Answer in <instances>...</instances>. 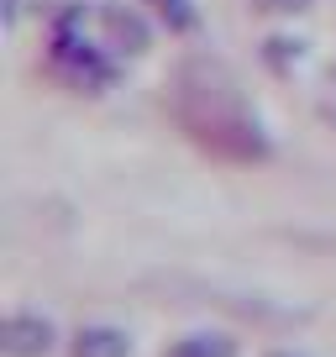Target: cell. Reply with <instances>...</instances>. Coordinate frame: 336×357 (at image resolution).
Returning <instances> with one entry per match:
<instances>
[{"label": "cell", "instance_id": "6da1fadb", "mask_svg": "<svg viewBox=\"0 0 336 357\" xmlns=\"http://www.w3.org/2000/svg\"><path fill=\"white\" fill-rule=\"evenodd\" d=\"M84 22H90V11H79V6H68V11L53 22V37H47V68H53L58 79H68L74 89L100 95L105 84H116V53L100 43V37L84 32Z\"/></svg>", "mask_w": 336, "mask_h": 357}, {"label": "cell", "instance_id": "7a4b0ae2", "mask_svg": "<svg viewBox=\"0 0 336 357\" xmlns=\"http://www.w3.org/2000/svg\"><path fill=\"white\" fill-rule=\"evenodd\" d=\"M190 132L200 147H211L215 158H236V163H258L268 158V137L258 121H247L236 111H211V116H190Z\"/></svg>", "mask_w": 336, "mask_h": 357}, {"label": "cell", "instance_id": "3957f363", "mask_svg": "<svg viewBox=\"0 0 336 357\" xmlns=\"http://www.w3.org/2000/svg\"><path fill=\"white\" fill-rule=\"evenodd\" d=\"M90 16H95V37H100V43L111 47L116 58H142L147 47H153V26H147V16L137 11V6L100 0Z\"/></svg>", "mask_w": 336, "mask_h": 357}, {"label": "cell", "instance_id": "277c9868", "mask_svg": "<svg viewBox=\"0 0 336 357\" xmlns=\"http://www.w3.org/2000/svg\"><path fill=\"white\" fill-rule=\"evenodd\" d=\"M58 347V326L37 310H11L0 326V352L6 357H47Z\"/></svg>", "mask_w": 336, "mask_h": 357}, {"label": "cell", "instance_id": "5b68a950", "mask_svg": "<svg viewBox=\"0 0 336 357\" xmlns=\"http://www.w3.org/2000/svg\"><path fill=\"white\" fill-rule=\"evenodd\" d=\"M68 357H132V336L121 326H79Z\"/></svg>", "mask_w": 336, "mask_h": 357}, {"label": "cell", "instance_id": "8992f818", "mask_svg": "<svg viewBox=\"0 0 336 357\" xmlns=\"http://www.w3.org/2000/svg\"><path fill=\"white\" fill-rule=\"evenodd\" d=\"M163 357H236V336L231 331H190L179 342H168Z\"/></svg>", "mask_w": 336, "mask_h": 357}, {"label": "cell", "instance_id": "52a82bcc", "mask_svg": "<svg viewBox=\"0 0 336 357\" xmlns=\"http://www.w3.org/2000/svg\"><path fill=\"white\" fill-rule=\"evenodd\" d=\"M158 11V22L168 26V32H194L200 26V11H194V0H147Z\"/></svg>", "mask_w": 336, "mask_h": 357}, {"label": "cell", "instance_id": "ba28073f", "mask_svg": "<svg viewBox=\"0 0 336 357\" xmlns=\"http://www.w3.org/2000/svg\"><path fill=\"white\" fill-rule=\"evenodd\" d=\"M305 58V43L300 37H268L263 43V63L273 68V74H294V63Z\"/></svg>", "mask_w": 336, "mask_h": 357}, {"label": "cell", "instance_id": "9c48e42d", "mask_svg": "<svg viewBox=\"0 0 336 357\" xmlns=\"http://www.w3.org/2000/svg\"><path fill=\"white\" fill-rule=\"evenodd\" d=\"M263 11H305V6H315V0H258Z\"/></svg>", "mask_w": 336, "mask_h": 357}, {"label": "cell", "instance_id": "30bf717a", "mask_svg": "<svg viewBox=\"0 0 336 357\" xmlns=\"http://www.w3.org/2000/svg\"><path fill=\"white\" fill-rule=\"evenodd\" d=\"M268 357H300V352H268Z\"/></svg>", "mask_w": 336, "mask_h": 357}]
</instances>
